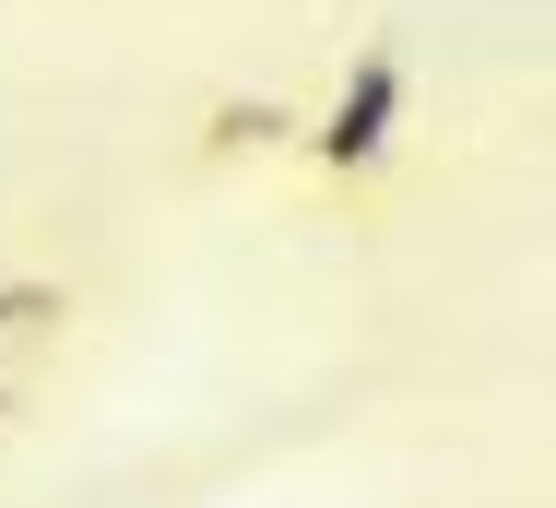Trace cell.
Instances as JSON below:
<instances>
[{
    "label": "cell",
    "instance_id": "cell-1",
    "mask_svg": "<svg viewBox=\"0 0 556 508\" xmlns=\"http://www.w3.org/2000/svg\"><path fill=\"white\" fill-rule=\"evenodd\" d=\"M403 118H415V60H403L391 36H367V48L343 60V84L308 106V118H296V166H308V190L355 213L379 178H391Z\"/></svg>",
    "mask_w": 556,
    "mask_h": 508
},
{
    "label": "cell",
    "instance_id": "cell-2",
    "mask_svg": "<svg viewBox=\"0 0 556 508\" xmlns=\"http://www.w3.org/2000/svg\"><path fill=\"white\" fill-rule=\"evenodd\" d=\"M60 331H72V284H48V272L0 284V403H24V379L60 355Z\"/></svg>",
    "mask_w": 556,
    "mask_h": 508
},
{
    "label": "cell",
    "instance_id": "cell-3",
    "mask_svg": "<svg viewBox=\"0 0 556 508\" xmlns=\"http://www.w3.org/2000/svg\"><path fill=\"white\" fill-rule=\"evenodd\" d=\"M296 118L308 106H285V96H225L214 130H202V154H296Z\"/></svg>",
    "mask_w": 556,
    "mask_h": 508
}]
</instances>
